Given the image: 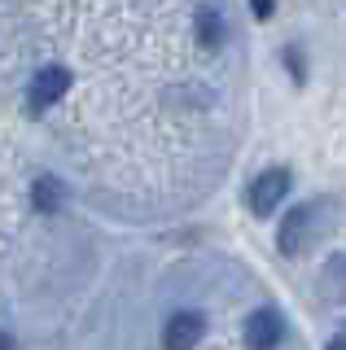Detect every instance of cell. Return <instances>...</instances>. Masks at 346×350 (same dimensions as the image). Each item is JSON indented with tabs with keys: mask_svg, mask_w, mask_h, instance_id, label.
<instances>
[{
	"mask_svg": "<svg viewBox=\"0 0 346 350\" xmlns=\"http://www.w3.org/2000/svg\"><path fill=\"white\" fill-rule=\"evenodd\" d=\"M207 333V320L198 311H176L162 324V350H193Z\"/></svg>",
	"mask_w": 346,
	"mask_h": 350,
	"instance_id": "5b68a950",
	"label": "cell"
},
{
	"mask_svg": "<svg viewBox=\"0 0 346 350\" xmlns=\"http://www.w3.org/2000/svg\"><path fill=\"white\" fill-rule=\"evenodd\" d=\"M285 62H289V70H294V79H298V83L307 79V66H302V53L294 49V44H289V49H285Z\"/></svg>",
	"mask_w": 346,
	"mask_h": 350,
	"instance_id": "9c48e42d",
	"label": "cell"
},
{
	"mask_svg": "<svg viewBox=\"0 0 346 350\" xmlns=\"http://www.w3.org/2000/svg\"><path fill=\"white\" fill-rule=\"evenodd\" d=\"M57 202H62V184L53 180V175L36 180V206H40V211H57Z\"/></svg>",
	"mask_w": 346,
	"mask_h": 350,
	"instance_id": "ba28073f",
	"label": "cell"
},
{
	"mask_svg": "<svg viewBox=\"0 0 346 350\" xmlns=\"http://www.w3.org/2000/svg\"><path fill=\"white\" fill-rule=\"evenodd\" d=\"M329 350H346V328H342V333H338V337L329 342Z\"/></svg>",
	"mask_w": 346,
	"mask_h": 350,
	"instance_id": "8fae6325",
	"label": "cell"
},
{
	"mask_svg": "<svg viewBox=\"0 0 346 350\" xmlns=\"http://www.w3.org/2000/svg\"><path fill=\"white\" fill-rule=\"evenodd\" d=\"M320 289H324V306L338 315V324H346V254H333L324 262Z\"/></svg>",
	"mask_w": 346,
	"mask_h": 350,
	"instance_id": "8992f818",
	"label": "cell"
},
{
	"mask_svg": "<svg viewBox=\"0 0 346 350\" xmlns=\"http://www.w3.org/2000/svg\"><path fill=\"white\" fill-rule=\"evenodd\" d=\"M333 215H338V206H333L329 197L298 202L294 211H285V219H280V228H276V250L285 258L311 254V250H316L320 241L333 232Z\"/></svg>",
	"mask_w": 346,
	"mask_h": 350,
	"instance_id": "6da1fadb",
	"label": "cell"
},
{
	"mask_svg": "<svg viewBox=\"0 0 346 350\" xmlns=\"http://www.w3.org/2000/svg\"><path fill=\"white\" fill-rule=\"evenodd\" d=\"M289 189H294V171L289 167H267V171H258L254 175V184H250V211L258 219H272L280 211V202L289 197Z\"/></svg>",
	"mask_w": 346,
	"mask_h": 350,
	"instance_id": "7a4b0ae2",
	"label": "cell"
},
{
	"mask_svg": "<svg viewBox=\"0 0 346 350\" xmlns=\"http://www.w3.org/2000/svg\"><path fill=\"white\" fill-rule=\"evenodd\" d=\"M224 40H228V22H224V9L202 5V9H198V44H202V49H224Z\"/></svg>",
	"mask_w": 346,
	"mask_h": 350,
	"instance_id": "52a82bcc",
	"label": "cell"
},
{
	"mask_svg": "<svg viewBox=\"0 0 346 350\" xmlns=\"http://www.w3.org/2000/svg\"><path fill=\"white\" fill-rule=\"evenodd\" d=\"M245 350H276L280 337H285V315L276 311V306H258V311L245 315Z\"/></svg>",
	"mask_w": 346,
	"mask_h": 350,
	"instance_id": "3957f363",
	"label": "cell"
},
{
	"mask_svg": "<svg viewBox=\"0 0 346 350\" xmlns=\"http://www.w3.org/2000/svg\"><path fill=\"white\" fill-rule=\"evenodd\" d=\"M66 88H70V70H66V66H44V70L31 79V88H27V105H31V114H40V109L57 105L62 96H66Z\"/></svg>",
	"mask_w": 346,
	"mask_h": 350,
	"instance_id": "277c9868",
	"label": "cell"
},
{
	"mask_svg": "<svg viewBox=\"0 0 346 350\" xmlns=\"http://www.w3.org/2000/svg\"><path fill=\"white\" fill-rule=\"evenodd\" d=\"M250 9H254L258 22H267V18H272V9H276V0H250Z\"/></svg>",
	"mask_w": 346,
	"mask_h": 350,
	"instance_id": "30bf717a",
	"label": "cell"
},
{
	"mask_svg": "<svg viewBox=\"0 0 346 350\" xmlns=\"http://www.w3.org/2000/svg\"><path fill=\"white\" fill-rule=\"evenodd\" d=\"M0 350H18V346H14V337H9V333H0Z\"/></svg>",
	"mask_w": 346,
	"mask_h": 350,
	"instance_id": "7c38bea8",
	"label": "cell"
}]
</instances>
